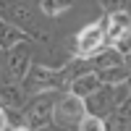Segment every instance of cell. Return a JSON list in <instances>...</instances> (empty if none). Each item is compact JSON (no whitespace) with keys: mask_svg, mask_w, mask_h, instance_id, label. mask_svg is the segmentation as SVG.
Masks as SVG:
<instances>
[{"mask_svg":"<svg viewBox=\"0 0 131 131\" xmlns=\"http://www.w3.org/2000/svg\"><path fill=\"white\" fill-rule=\"evenodd\" d=\"M71 68H60L52 71L47 66H31L26 79H24V89L26 92H50V89H71Z\"/></svg>","mask_w":131,"mask_h":131,"instance_id":"1","label":"cell"},{"mask_svg":"<svg viewBox=\"0 0 131 131\" xmlns=\"http://www.w3.org/2000/svg\"><path fill=\"white\" fill-rule=\"evenodd\" d=\"M29 68H31V45H29V42H21V45L10 47V50L5 52V66H3L5 81L24 84Z\"/></svg>","mask_w":131,"mask_h":131,"instance_id":"2","label":"cell"},{"mask_svg":"<svg viewBox=\"0 0 131 131\" xmlns=\"http://www.w3.org/2000/svg\"><path fill=\"white\" fill-rule=\"evenodd\" d=\"M105 26H107V18L102 21H94V24H86L79 37H76V47L73 52L79 58H94L97 52H102V45H105Z\"/></svg>","mask_w":131,"mask_h":131,"instance_id":"3","label":"cell"},{"mask_svg":"<svg viewBox=\"0 0 131 131\" xmlns=\"http://www.w3.org/2000/svg\"><path fill=\"white\" fill-rule=\"evenodd\" d=\"M86 115V100H81V97L76 94H66L58 100L55 105V121L58 126H73V123H81V118Z\"/></svg>","mask_w":131,"mask_h":131,"instance_id":"4","label":"cell"},{"mask_svg":"<svg viewBox=\"0 0 131 131\" xmlns=\"http://www.w3.org/2000/svg\"><path fill=\"white\" fill-rule=\"evenodd\" d=\"M55 105H58V102L52 100V97H37V100L26 107V113H24L26 126H29L31 131H39V128L50 126L52 118H55Z\"/></svg>","mask_w":131,"mask_h":131,"instance_id":"5","label":"cell"},{"mask_svg":"<svg viewBox=\"0 0 131 131\" xmlns=\"http://www.w3.org/2000/svg\"><path fill=\"white\" fill-rule=\"evenodd\" d=\"M118 107L121 105H118V100H115V86H110V84H102L92 97H86V113L102 118V121L110 113H115Z\"/></svg>","mask_w":131,"mask_h":131,"instance_id":"6","label":"cell"},{"mask_svg":"<svg viewBox=\"0 0 131 131\" xmlns=\"http://www.w3.org/2000/svg\"><path fill=\"white\" fill-rule=\"evenodd\" d=\"M128 31H131V13H128V10H115V13L107 16L105 39L110 42V45H118Z\"/></svg>","mask_w":131,"mask_h":131,"instance_id":"7","label":"cell"},{"mask_svg":"<svg viewBox=\"0 0 131 131\" xmlns=\"http://www.w3.org/2000/svg\"><path fill=\"white\" fill-rule=\"evenodd\" d=\"M100 86H102L100 73H97V71H86V73H79V76L71 81V89H68V92L76 94V97H81V100H86V97H92Z\"/></svg>","mask_w":131,"mask_h":131,"instance_id":"8","label":"cell"},{"mask_svg":"<svg viewBox=\"0 0 131 131\" xmlns=\"http://www.w3.org/2000/svg\"><path fill=\"white\" fill-rule=\"evenodd\" d=\"M0 100H3V107H8V110H21V107H26V89H24V84L3 81V86H0Z\"/></svg>","mask_w":131,"mask_h":131,"instance_id":"9","label":"cell"},{"mask_svg":"<svg viewBox=\"0 0 131 131\" xmlns=\"http://www.w3.org/2000/svg\"><path fill=\"white\" fill-rule=\"evenodd\" d=\"M21 42H29V31H24L21 26H16V24H10V21H3V18H0V47L8 52L10 47L21 45Z\"/></svg>","mask_w":131,"mask_h":131,"instance_id":"10","label":"cell"},{"mask_svg":"<svg viewBox=\"0 0 131 131\" xmlns=\"http://www.w3.org/2000/svg\"><path fill=\"white\" fill-rule=\"evenodd\" d=\"M94 66L100 71H110V68H118V66H126V55H123L121 50H115V47L102 50V52L94 55Z\"/></svg>","mask_w":131,"mask_h":131,"instance_id":"11","label":"cell"},{"mask_svg":"<svg viewBox=\"0 0 131 131\" xmlns=\"http://www.w3.org/2000/svg\"><path fill=\"white\" fill-rule=\"evenodd\" d=\"M131 126V107L123 105V107H118L115 113H110L105 118V128L107 131H128Z\"/></svg>","mask_w":131,"mask_h":131,"instance_id":"12","label":"cell"},{"mask_svg":"<svg viewBox=\"0 0 131 131\" xmlns=\"http://www.w3.org/2000/svg\"><path fill=\"white\" fill-rule=\"evenodd\" d=\"M8 10V16H10V24H16V26H21V29H31L34 26V16H31V10L24 5V3H16V5H8L5 8Z\"/></svg>","mask_w":131,"mask_h":131,"instance_id":"13","label":"cell"},{"mask_svg":"<svg viewBox=\"0 0 131 131\" xmlns=\"http://www.w3.org/2000/svg\"><path fill=\"white\" fill-rule=\"evenodd\" d=\"M97 73H100L102 84H110V86L123 84V81H128V79H131V68H128V66H118V68H110V71H97Z\"/></svg>","mask_w":131,"mask_h":131,"instance_id":"14","label":"cell"},{"mask_svg":"<svg viewBox=\"0 0 131 131\" xmlns=\"http://www.w3.org/2000/svg\"><path fill=\"white\" fill-rule=\"evenodd\" d=\"M39 5L47 16H60L73 5V0H39Z\"/></svg>","mask_w":131,"mask_h":131,"instance_id":"15","label":"cell"},{"mask_svg":"<svg viewBox=\"0 0 131 131\" xmlns=\"http://www.w3.org/2000/svg\"><path fill=\"white\" fill-rule=\"evenodd\" d=\"M79 131H107V128H105V121H102V118L86 113V115L81 118V123H79Z\"/></svg>","mask_w":131,"mask_h":131,"instance_id":"16","label":"cell"},{"mask_svg":"<svg viewBox=\"0 0 131 131\" xmlns=\"http://www.w3.org/2000/svg\"><path fill=\"white\" fill-rule=\"evenodd\" d=\"M102 5L110 10V13H115V10H126V5H123V0H102Z\"/></svg>","mask_w":131,"mask_h":131,"instance_id":"17","label":"cell"},{"mask_svg":"<svg viewBox=\"0 0 131 131\" xmlns=\"http://www.w3.org/2000/svg\"><path fill=\"white\" fill-rule=\"evenodd\" d=\"M8 126V115H5V107H0V131H5Z\"/></svg>","mask_w":131,"mask_h":131,"instance_id":"18","label":"cell"},{"mask_svg":"<svg viewBox=\"0 0 131 131\" xmlns=\"http://www.w3.org/2000/svg\"><path fill=\"white\" fill-rule=\"evenodd\" d=\"M39 131H63V126H52V123H50V126H45V128H39Z\"/></svg>","mask_w":131,"mask_h":131,"instance_id":"19","label":"cell"},{"mask_svg":"<svg viewBox=\"0 0 131 131\" xmlns=\"http://www.w3.org/2000/svg\"><path fill=\"white\" fill-rule=\"evenodd\" d=\"M10 131H31L26 123H21V126H13V128H10Z\"/></svg>","mask_w":131,"mask_h":131,"instance_id":"20","label":"cell"},{"mask_svg":"<svg viewBox=\"0 0 131 131\" xmlns=\"http://www.w3.org/2000/svg\"><path fill=\"white\" fill-rule=\"evenodd\" d=\"M0 107H3V100H0Z\"/></svg>","mask_w":131,"mask_h":131,"instance_id":"21","label":"cell"}]
</instances>
